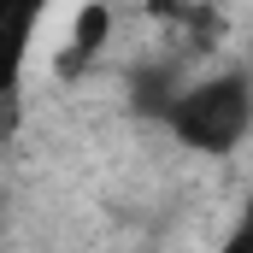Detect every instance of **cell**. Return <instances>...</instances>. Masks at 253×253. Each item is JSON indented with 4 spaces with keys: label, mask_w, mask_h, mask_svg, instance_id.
I'll use <instances>...</instances> for the list:
<instances>
[{
    "label": "cell",
    "mask_w": 253,
    "mask_h": 253,
    "mask_svg": "<svg viewBox=\"0 0 253 253\" xmlns=\"http://www.w3.org/2000/svg\"><path fill=\"white\" fill-rule=\"evenodd\" d=\"M53 6L59 0H0V112L18 106L30 59H36V42H42Z\"/></svg>",
    "instance_id": "obj_2"
},
{
    "label": "cell",
    "mask_w": 253,
    "mask_h": 253,
    "mask_svg": "<svg viewBox=\"0 0 253 253\" xmlns=\"http://www.w3.org/2000/svg\"><path fill=\"white\" fill-rule=\"evenodd\" d=\"M106 42H112V12H106V0H83L77 18H71V36H65V47H59V77H83L88 65L100 59Z\"/></svg>",
    "instance_id": "obj_3"
},
{
    "label": "cell",
    "mask_w": 253,
    "mask_h": 253,
    "mask_svg": "<svg viewBox=\"0 0 253 253\" xmlns=\"http://www.w3.org/2000/svg\"><path fill=\"white\" fill-rule=\"evenodd\" d=\"M153 118L171 129L177 147H189L200 159H230V153H242V141L253 135V83H248L242 65L194 77V83L171 88L159 100Z\"/></svg>",
    "instance_id": "obj_1"
}]
</instances>
